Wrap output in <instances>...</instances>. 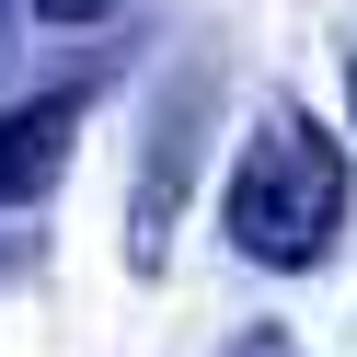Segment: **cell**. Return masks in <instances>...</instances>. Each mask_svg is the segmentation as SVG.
<instances>
[{"mask_svg": "<svg viewBox=\"0 0 357 357\" xmlns=\"http://www.w3.org/2000/svg\"><path fill=\"white\" fill-rule=\"evenodd\" d=\"M346 208H357V173L334 150V127L311 104H265L242 162H231V196H219L231 254H254L265 277H300V265H323L346 242Z\"/></svg>", "mask_w": 357, "mask_h": 357, "instance_id": "1", "label": "cell"}, {"mask_svg": "<svg viewBox=\"0 0 357 357\" xmlns=\"http://www.w3.org/2000/svg\"><path fill=\"white\" fill-rule=\"evenodd\" d=\"M70 139H81V81L47 104H12L0 116V208H35V196L70 173Z\"/></svg>", "mask_w": 357, "mask_h": 357, "instance_id": "2", "label": "cell"}, {"mask_svg": "<svg viewBox=\"0 0 357 357\" xmlns=\"http://www.w3.org/2000/svg\"><path fill=\"white\" fill-rule=\"evenodd\" d=\"M35 12H47V24H104L116 0H35Z\"/></svg>", "mask_w": 357, "mask_h": 357, "instance_id": "3", "label": "cell"}, {"mask_svg": "<svg viewBox=\"0 0 357 357\" xmlns=\"http://www.w3.org/2000/svg\"><path fill=\"white\" fill-rule=\"evenodd\" d=\"M231 357H300V346H288V334H242Z\"/></svg>", "mask_w": 357, "mask_h": 357, "instance_id": "4", "label": "cell"}, {"mask_svg": "<svg viewBox=\"0 0 357 357\" xmlns=\"http://www.w3.org/2000/svg\"><path fill=\"white\" fill-rule=\"evenodd\" d=\"M346 93H357V58H346Z\"/></svg>", "mask_w": 357, "mask_h": 357, "instance_id": "5", "label": "cell"}, {"mask_svg": "<svg viewBox=\"0 0 357 357\" xmlns=\"http://www.w3.org/2000/svg\"><path fill=\"white\" fill-rule=\"evenodd\" d=\"M0 47H12V35H0Z\"/></svg>", "mask_w": 357, "mask_h": 357, "instance_id": "6", "label": "cell"}]
</instances>
